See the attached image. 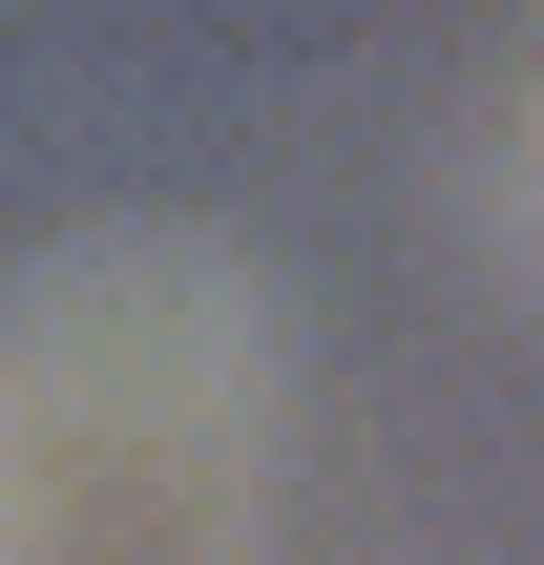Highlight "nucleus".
Segmentation results:
<instances>
[{"instance_id": "f257e3e1", "label": "nucleus", "mask_w": 544, "mask_h": 565, "mask_svg": "<svg viewBox=\"0 0 544 565\" xmlns=\"http://www.w3.org/2000/svg\"><path fill=\"white\" fill-rule=\"evenodd\" d=\"M503 252H544V84H524V126H503Z\"/></svg>"}]
</instances>
